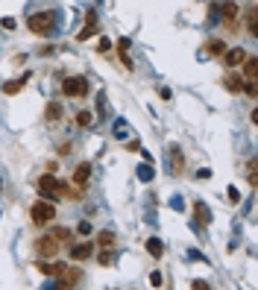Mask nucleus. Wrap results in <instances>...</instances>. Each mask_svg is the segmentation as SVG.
<instances>
[{
    "label": "nucleus",
    "mask_w": 258,
    "mask_h": 290,
    "mask_svg": "<svg viewBox=\"0 0 258 290\" xmlns=\"http://www.w3.org/2000/svg\"><path fill=\"white\" fill-rule=\"evenodd\" d=\"M35 191H38L44 200H50V202H53V200H59V197H68V188H65L62 182H56V179H53V173L41 176V179L35 182Z\"/></svg>",
    "instance_id": "1"
},
{
    "label": "nucleus",
    "mask_w": 258,
    "mask_h": 290,
    "mask_svg": "<svg viewBox=\"0 0 258 290\" xmlns=\"http://www.w3.org/2000/svg\"><path fill=\"white\" fill-rule=\"evenodd\" d=\"M29 217H32V223H35V226H47V223H53L56 208H53V202H50V200H38V202L29 208Z\"/></svg>",
    "instance_id": "2"
},
{
    "label": "nucleus",
    "mask_w": 258,
    "mask_h": 290,
    "mask_svg": "<svg viewBox=\"0 0 258 290\" xmlns=\"http://www.w3.org/2000/svg\"><path fill=\"white\" fill-rule=\"evenodd\" d=\"M53 21H56V18H53V12H35V15L26 21V26H29L35 35H50V32H53V26H56Z\"/></svg>",
    "instance_id": "3"
},
{
    "label": "nucleus",
    "mask_w": 258,
    "mask_h": 290,
    "mask_svg": "<svg viewBox=\"0 0 258 290\" xmlns=\"http://www.w3.org/2000/svg\"><path fill=\"white\" fill-rule=\"evenodd\" d=\"M62 94H68V97H85V94H88V79H85V76H70V79H65V82H62Z\"/></svg>",
    "instance_id": "4"
},
{
    "label": "nucleus",
    "mask_w": 258,
    "mask_h": 290,
    "mask_svg": "<svg viewBox=\"0 0 258 290\" xmlns=\"http://www.w3.org/2000/svg\"><path fill=\"white\" fill-rule=\"evenodd\" d=\"M35 252H38L41 258H53V255L59 252V241H56V238H50V235H44V238H38V241H35Z\"/></svg>",
    "instance_id": "5"
},
{
    "label": "nucleus",
    "mask_w": 258,
    "mask_h": 290,
    "mask_svg": "<svg viewBox=\"0 0 258 290\" xmlns=\"http://www.w3.org/2000/svg\"><path fill=\"white\" fill-rule=\"evenodd\" d=\"M244 59H247V53H244L241 47H232V50H226V53H223V62H226V67H238Z\"/></svg>",
    "instance_id": "6"
},
{
    "label": "nucleus",
    "mask_w": 258,
    "mask_h": 290,
    "mask_svg": "<svg viewBox=\"0 0 258 290\" xmlns=\"http://www.w3.org/2000/svg\"><path fill=\"white\" fill-rule=\"evenodd\" d=\"M38 270H41L44 276H50V279H59V276L65 273V264H50V261H41V264H38Z\"/></svg>",
    "instance_id": "7"
},
{
    "label": "nucleus",
    "mask_w": 258,
    "mask_h": 290,
    "mask_svg": "<svg viewBox=\"0 0 258 290\" xmlns=\"http://www.w3.org/2000/svg\"><path fill=\"white\" fill-rule=\"evenodd\" d=\"M29 76H32V73L26 70V73H23L21 79H15V82H6V85H3V94H18V91H21V88H23V85L29 82Z\"/></svg>",
    "instance_id": "8"
},
{
    "label": "nucleus",
    "mask_w": 258,
    "mask_h": 290,
    "mask_svg": "<svg viewBox=\"0 0 258 290\" xmlns=\"http://www.w3.org/2000/svg\"><path fill=\"white\" fill-rule=\"evenodd\" d=\"M88 176H91V164H88V161H82V164L73 170V185H85V182H88Z\"/></svg>",
    "instance_id": "9"
},
{
    "label": "nucleus",
    "mask_w": 258,
    "mask_h": 290,
    "mask_svg": "<svg viewBox=\"0 0 258 290\" xmlns=\"http://www.w3.org/2000/svg\"><path fill=\"white\" fill-rule=\"evenodd\" d=\"M79 279H82V273H79V270H70V267H65V273H62V288L79 285Z\"/></svg>",
    "instance_id": "10"
},
{
    "label": "nucleus",
    "mask_w": 258,
    "mask_h": 290,
    "mask_svg": "<svg viewBox=\"0 0 258 290\" xmlns=\"http://www.w3.org/2000/svg\"><path fill=\"white\" fill-rule=\"evenodd\" d=\"M85 21H88V26L79 32V41H85V38H91V35L97 32V15H94V12H88V18H85Z\"/></svg>",
    "instance_id": "11"
},
{
    "label": "nucleus",
    "mask_w": 258,
    "mask_h": 290,
    "mask_svg": "<svg viewBox=\"0 0 258 290\" xmlns=\"http://www.w3.org/2000/svg\"><path fill=\"white\" fill-rule=\"evenodd\" d=\"M91 252H94V244H82V246H73V261H85V258H91Z\"/></svg>",
    "instance_id": "12"
},
{
    "label": "nucleus",
    "mask_w": 258,
    "mask_h": 290,
    "mask_svg": "<svg viewBox=\"0 0 258 290\" xmlns=\"http://www.w3.org/2000/svg\"><path fill=\"white\" fill-rule=\"evenodd\" d=\"M147 252H150L153 258H162V255H164V244H162L159 238H150V241H147Z\"/></svg>",
    "instance_id": "13"
},
{
    "label": "nucleus",
    "mask_w": 258,
    "mask_h": 290,
    "mask_svg": "<svg viewBox=\"0 0 258 290\" xmlns=\"http://www.w3.org/2000/svg\"><path fill=\"white\" fill-rule=\"evenodd\" d=\"M241 65H244V73H247V79H250V82H256V79H258V62H256V59H244Z\"/></svg>",
    "instance_id": "14"
},
{
    "label": "nucleus",
    "mask_w": 258,
    "mask_h": 290,
    "mask_svg": "<svg viewBox=\"0 0 258 290\" xmlns=\"http://www.w3.org/2000/svg\"><path fill=\"white\" fill-rule=\"evenodd\" d=\"M206 50H209L211 56H223V53H226V44H223L220 38H211V41H206Z\"/></svg>",
    "instance_id": "15"
},
{
    "label": "nucleus",
    "mask_w": 258,
    "mask_h": 290,
    "mask_svg": "<svg viewBox=\"0 0 258 290\" xmlns=\"http://www.w3.org/2000/svg\"><path fill=\"white\" fill-rule=\"evenodd\" d=\"M44 117H47L50 123H56V120L62 117V106H59V103H50V106L44 109Z\"/></svg>",
    "instance_id": "16"
},
{
    "label": "nucleus",
    "mask_w": 258,
    "mask_h": 290,
    "mask_svg": "<svg viewBox=\"0 0 258 290\" xmlns=\"http://www.w3.org/2000/svg\"><path fill=\"white\" fill-rule=\"evenodd\" d=\"M226 88H229L232 94H241V91H244V82H241L235 73H229V76H226Z\"/></svg>",
    "instance_id": "17"
},
{
    "label": "nucleus",
    "mask_w": 258,
    "mask_h": 290,
    "mask_svg": "<svg viewBox=\"0 0 258 290\" xmlns=\"http://www.w3.org/2000/svg\"><path fill=\"white\" fill-rule=\"evenodd\" d=\"M235 15H238V6H235L232 0L223 3V18H226V21H235Z\"/></svg>",
    "instance_id": "18"
},
{
    "label": "nucleus",
    "mask_w": 258,
    "mask_h": 290,
    "mask_svg": "<svg viewBox=\"0 0 258 290\" xmlns=\"http://www.w3.org/2000/svg\"><path fill=\"white\" fill-rule=\"evenodd\" d=\"M97 244H100V246H112V244H115V232H100V235H97Z\"/></svg>",
    "instance_id": "19"
},
{
    "label": "nucleus",
    "mask_w": 258,
    "mask_h": 290,
    "mask_svg": "<svg viewBox=\"0 0 258 290\" xmlns=\"http://www.w3.org/2000/svg\"><path fill=\"white\" fill-rule=\"evenodd\" d=\"M194 208H197V220H200V223H209V211H206V205H200V202H197Z\"/></svg>",
    "instance_id": "20"
},
{
    "label": "nucleus",
    "mask_w": 258,
    "mask_h": 290,
    "mask_svg": "<svg viewBox=\"0 0 258 290\" xmlns=\"http://www.w3.org/2000/svg\"><path fill=\"white\" fill-rule=\"evenodd\" d=\"M53 238H56V241H68V238H70V232H68V229H62V226H56V229H53Z\"/></svg>",
    "instance_id": "21"
},
{
    "label": "nucleus",
    "mask_w": 258,
    "mask_h": 290,
    "mask_svg": "<svg viewBox=\"0 0 258 290\" xmlns=\"http://www.w3.org/2000/svg\"><path fill=\"white\" fill-rule=\"evenodd\" d=\"M76 123H79V126H91V114H88V112H79V114H76Z\"/></svg>",
    "instance_id": "22"
},
{
    "label": "nucleus",
    "mask_w": 258,
    "mask_h": 290,
    "mask_svg": "<svg viewBox=\"0 0 258 290\" xmlns=\"http://www.w3.org/2000/svg\"><path fill=\"white\" fill-rule=\"evenodd\" d=\"M173 170H182V153L173 147Z\"/></svg>",
    "instance_id": "23"
},
{
    "label": "nucleus",
    "mask_w": 258,
    "mask_h": 290,
    "mask_svg": "<svg viewBox=\"0 0 258 290\" xmlns=\"http://www.w3.org/2000/svg\"><path fill=\"white\" fill-rule=\"evenodd\" d=\"M109 47H112V41H109V38H100V44H97V50H100V53H106Z\"/></svg>",
    "instance_id": "24"
},
{
    "label": "nucleus",
    "mask_w": 258,
    "mask_h": 290,
    "mask_svg": "<svg viewBox=\"0 0 258 290\" xmlns=\"http://www.w3.org/2000/svg\"><path fill=\"white\" fill-rule=\"evenodd\" d=\"M150 285H153V288H162V273H153V276H150Z\"/></svg>",
    "instance_id": "25"
},
{
    "label": "nucleus",
    "mask_w": 258,
    "mask_h": 290,
    "mask_svg": "<svg viewBox=\"0 0 258 290\" xmlns=\"http://www.w3.org/2000/svg\"><path fill=\"white\" fill-rule=\"evenodd\" d=\"M247 173H250V185H256V161H250V170Z\"/></svg>",
    "instance_id": "26"
},
{
    "label": "nucleus",
    "mask_w": 258,
    "mask_h": 290,
    "mask_svg": "<svg viewBox=\"0 0 258 290\" xmlns=\"http://www.w3.org/2000/svg\"><path fill=\"white\" fill-rule=\"evenodd\" d=\"M244 91H247V94H250V97H256V94H258V85H256V82H250V85H247V88H244Z\"/></svg>",
    "instance_id": "27"
},
{
    "label": "nucleus",
    "mask_w": 258,
    "mask_h": 290,
    "mask_svg": "<svg viewBox=\"0 0 258 290\" xmlns=\"http://www.w3.org/2000/svg\"><path fill=\"white\" fill-rule=\"evenodd\" d=\"M117 47H120V53H126V50H129V38H120V44H117Z\"/></svg>",
    "instance_id": "28"
}]
</instances>
